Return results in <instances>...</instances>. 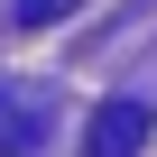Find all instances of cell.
<instances>
[{
    "label": "cell",
    "mask_w": 157,
    "mask_h": 157,
    "mask_svg": "<svg viewBox=\"0 0 157 157\" xmlns=\"http://www.w3.org/2000/svg\"><path fill=\"white\" fill-rule=\"evenodd\" d=\"M37 139H46V111L0 93V157H19V148H37Z\"/></svg>",
    "instance_id": "2"
},
{
    "label": "cell",
    "mask_w": 157,
    "mask_h": 157,
    "mask_svg": "<svg viewBox=\"0 0 157 157\" xmlns=\"http://www.w3.org/2000/svg\"><path fill=\"white\" fill-rule=\"evenodd\" d=\"M139 148H148V102L139 93H111L93 111V129H83V157H139Z\"/></svg>",
    "instance_id": "1"
}]
</instances>
